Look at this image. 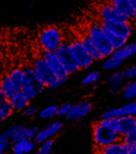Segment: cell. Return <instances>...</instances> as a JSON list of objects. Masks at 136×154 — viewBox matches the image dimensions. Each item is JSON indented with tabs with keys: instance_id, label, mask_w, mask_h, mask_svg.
<instances>
[{
	"instance_id": "1",
	"label": "cell",
	"mask_w": 136,
	"mask_h": 154,
	"mask_svg": "<svg viewBox=\"0 0 136 154\" xmlns=\"http://www.w3.org/2000/svg\"><path fill=\"white\" fill-rule=\"evenodd\" d=\"M121 139L117 131L113 127L112 119H101L93 127V140L97 147H104L110 143Z\"/></svg>"
},
{
	"instance_id": "2",
	"label": "cell",
	"mask_w": 136,
	"mask_h": 154,
	"mask_svg": "<svg viewBox=\"0 0 136 154\" xmlns=\"http://www.w3.org/2000/svg\"><path fill=\"white\" fill-rule=\"evenodd\" d=\"M84 34L90 38V41L94 44V47L98 49V52L104 56V59L110 56L114 52V49H113L112 45H110L109 40H107L106 34H105V32L99 22H90L86 26Z\"/></svg>"
},
{
	"instance_id": "3",
	"label": "cell",
	"mask_w": 136,
	"mask_h": 154,
	"mask_svg": "<svg viewBox=\"0 0 136 154\" xmlns=\"http://www.w3.org/2000/svg\"><path fill=\"white\" fill-rule=\"evenodd\" d=\"M32 67H33V70H34V72L37 74V76L40 78V81L42 82L48 89H50V90L59 89V87L63 86V83L65 82V81H63V79L56 78L55 74H53L52 70L49 68V66L47 64L45 59L42 57V55L38 56V57L33 61Z\"/></svg>"
},
{
	"instance_id": "4",
	"label": "cell",
	"mask_w": 136,
	"mask_h": 154,
	"mask_svg": "<svg viewBox=\"0 0 136 154\" xmlns=\"http://www.w3.org/2000/svg\"><path fill=\"white\" fill-rule=\"evenodd\" d=\"M63 41V32L57 26L44 27L38 34V45L42 52H55Z\"/></svg>"
},
{
	"instance_id": "5",
	"label": "cell",
	"mask_w": 136,
	"mask_h": 154,
	"mask_svg": "<svg viewBox=\"0 0 136 154\" xmlns=\"http://www.w3.org/2000/svg\"><path fill=\"white\" fill-rule=\"evenodd\" d=\"M45 85L40 81L37 74L34 72L33 67H26L23 68V83H22V89L23 94L32 101L35 97H38L45 89Z\"/></svg>"
},
{
	"instance_id": "6",
	"label": "cell",
	"mask_w": 136,
	"mask_h": 154,
	"mask_svg": "<svg viewBox=\"0 0 136 154\" xmlns=\"http://www.w3.org/2000/svg\"><path fill=\"white\" fill-rule=\"evenodd\" d=\"M68 44H70V51L72 53V57L75 59L76 64L80 70H87L93 66L95 60L89 55V52L82 44L80 38H74V40L68 41Z\"/></svg>"
},
{
	"instance_id": "7",
	"label": "cell",
	"mask_w": 136,
	"mask_h": 154,
	"mask_svg": "<svg viewBox=\"0 0 136 154\" xmlns=\"http://www.w3.org/2000/svg\"><path fill=\"white\" fill-rule=\"evenodd\" d=\"M55 53L57 55V57L60 59V61L63 63L64 68L67 70V72L72 75V74H76L78 71H80V68L78 67L75 59L72 57V53L70 51V44L68 41H63L60 44V47L55 51Z\"/></svg>"
},
{
	"instance_id": "8",
	"label": "cell",
	"mask_w": 136,
	"mask_h": 154,
	"mask_svg": "<svg viewBox=\"0 0 136 154\" xmlns=\"http://www.w3.org/2000/svg\"><path fill=\"white\" fill-rule=\"evenodd\" d=\"M102 29L107 33H112L114 35H119L121 38L129 40V37L133 33V26L131 22H107V20H101L99 22Z\"/></svg>"
},
{
	"instance_id": "9",
	"label": "cell",
	"mask_w": 136,
	"mask_h": 154,
	"mask_svg": "<svg viewBox=\"0 0 136 154\" xmlns=\"http://www.w3.org/2000/svg\"><path fill=\"white\" fill-rule=\"evenodd\" d=\"M98 17L99 20H107V22H131L122 12H120L107 2L98 7Z\"/></svg>"
},
{
	"instance_id": "10",
	"label": "cell",
	"mask_w": 136,
	"mask_h": 154,
	"mask_svg": "<svg viewBox=\"0 0 136 154\" xmlns=\"http://www.w3.org/2000/svg\"><path fill=\"white\" fill-rule=\"evenodd\" d=\"M42 57L45 59L47 64L49 66V68L52 70V72L55 74L56 78L63 79V81H67L70 74L67 72V70L64 68L63 63L60 61V59L57 57L55 52H42Z\"/></svg>"
},
{
	"instance_id": "11",
	"label": "cell",
	"mask_w": 136,
	"mask_h": 154,
	"mask_svg": "<svg viewBox=\"0 0 136 154\" xmlns=\"http://www.w3.org/2000/svg\"><path fill=\"white\" fill-rule=\"evenodd\" d=\"M120 116H136V101H129L121 106L107 109L101 115V119H116Z\"/></svg>"
},
{
	"instance_id": "12",
	"label": "cell",
	"mask_w": 136,
	"mask_h": 154,
	"mask_svg": "<svg viewBox=\"0 0 136 154\" xmlns=\"http://www.w3.org/2000/svg\"><path fill=\"white\" fill-rule=\"evenodd\" d=\"M112 123L120 138H124L128 134H131L133 128L136 127V116H120L116 119H112Z\"/></svg>"
},
{
	"instance_id": "13",
	"label": "cell",
	"mask_w": 136,
	"mask_h": 154,
	"mask_svg": "<svg viewBox=\"0 0 136 154\" xmlns=\"http://www.w3.org/2000/svg\"><path fill=\"white\" fill-rule=\"evenodd\" d=\"M61 130H63V123L59 122V120H55V122L49 123L48 125H45L44 128L38 130L37 135L34 137V142L37 143V145H40V143L45 142V140H48V139H52Z\"/></svg>"
},
{
	"instance_id": "14",
	"label": "cell",
	"mask_w": 136,
	"mask_h": 154,
	"mask_svg": "<svg viewBox=\"0 0 136 154\" xmlns=\"http://www.w3.org/2000/svg\"><path fill=\"white\" fill-rule=\"evenodd\" d=\"M91 111H93V104L87 101V100H84V101H80L71 106L70 112L67 115V120L78 122V120H82L83 117H86Z\"/></svg>"
},
{
	"instance_id": "15",
	"label": "cell",
	"mask_w": 136,
	"mask_h": 154,
	"mask_svg": "<svg viewBox=\"0 0 136 154\" xmlns=\"http://www.w3.org/2000/svg\"><path fill=\"white\" fill-rule=\"evenodd\" d=\"M107 87H109V91L112 94H119L122 91L124 86L127 85V79H125L124 74L122 71L117 70V71H113L109 76H107Z\"/></svg>"
},
{
	"instance_id": "16",
	"label": "cell",
	"mask_w": 136,
	"mask_h": 154,
	"mask_svg": "<svg viewBox=\"0 0 136 154\" xmlns=\"http://www.w3.org/2000/svg\"><path fill=\"white\" fill-rule=\"evenodd\" d=\"M37 143L34 139H22L18 142H12L11 153L12 154H32L35 150Z\"/></svg>"
},
{
	"instance_id": "17",
	"label": "cell",
	"mask_w": 136,
	"mask_h": 154,
	"mask_svg": "<svg viewBox=\"0 0 136 154\" xmlns=\"http://www.w3.org/2000/svg\"><path fill=\"white\" fill-rule=\"evenodd\" d=\"M38 130L40 128L37 125H22L20 124L19 130L17 131L12 137L11 142H18V140H22V139H34V137L37 135Z\"/></svg>"
},
{
	"instance_id": "18",
	"label": "cell",
	"mask_w": 136,
	"mask_h": 154,
	"mask_svg": "<svg viewBox=\"0 0 136 154\" xmlns=\"http://www.w3.org/2000/svg\"><path fill=\"white\" fill-rule=\"evenodd\" d=\"M127 151L128 145L122 139H119L110 145L98 149V154H127Z\"/></svg>"
},
{
	"instance_id": "19",
	"label": "cell",
	"mask_w": 136,
	"mask_h": 154,
	"mask_svg": "<svg viewBox=\"0 0 136 154\" xmlns=\"http://www.w3.org/2000/svg\"><path fill=\"white\" fill-rule=\"evenodd\" d=\"M8 101H10V104H11L14 111H20V112L23 111L26 106L30 105V100L25 96L22 90L15 91V93L8 98Z\"/></svg>"
},
{
	"instance_id": "20",
	"label": "cell",
	"mask_w": 136,
	"mask_h": 154,
	"mask_svg": "<svg viewBox=\"0 0 136 154\" xmlns=\"http://www.w3.org/2000/svg\"><path fill=\"white\" fill-rule=\"evenodd\" d=\"M107 3L112 4L114 8L125 15L129 20H133L132 14V0H107Z\"/></svg>"
},
{
	"instance_id": "21",
	"label": "cell",
	"mask_w": 136,
	"mask_h": 154,
	"mask_svg": "<svg viewBox=\"0 0 136 154\" xmlns=\"http://www.w3.org/2000/svg\"><path fill=\"white\" fill-rule=\"evenodd\" d=\"M112 55L119 57V59H121V60H127V59L132 57L133 55H136V41H133V42H131V44L127 42L121 49L114 51Z\"/></svg>"
},
{
	"instance_id": "22",
	"label": "cell",
	"mask_w": 136,
	"mask_h": 154,
	"mask_svg": "<svg viewBox=\"0 0 136 154\" xmlns=\"http://www.w3.org/2000/svg\"><path fill=\"white\" fill-rule=\"evenodd\" d=\"M122 63H124V60H121V59L116 57V56L110 55V56H107V57L104 59L101 68L104 71H110V72H113V71L119 70V68L122 66Z\"/></svg>"
},
{
	"instance_id": "23",
	"label": "cell",
	"mask_w": 136,
	"mask_h": 154,
	"mask_svg": "<svg viewBox=\"0 0 136 154\" xmlns=\"http://www.w3.org/2000/svg\"><path fill=\"white\" fill-rule=\"evenodd\" d=\"M12 112H14V109H12L10 101L6 98V96L0 91V123L4 122L7 117L11 116Z\"/></svg>"
},
{
	"instance_id": "24",
	"label": "cell",
	"mask_w": 136,
	"mask_h": 154,
	"mask_svg": "<svg viewBox=\"0 0 136 154\" xmlns=\"http://www.w3.org/2000/svg\"><path fill=\"white\" fill-rule=\"evenodd\" d=\"M80 41H82V44H83V47L86 48V51L89 52V55L91 56V57L94 59V60H104V56L101 55V53L98 52V49H97L95 47H94V44L90 41V38L87 37L86 34H83L80 37Z\"/></svg>"
},
{
	"instance_id": "25",
	"label": "cell",
	"mask_w": 136,
	"mask_h": 154,
	"mask_svg": "<svg viewBox=\"0 0 136 154\" xmlns=\"http://www.w3.org/2000/svg\"><path fill=\"white\" fill-rule=\"evenodd\" d=\"M0 91L6 96L7 100H8L10 97L15 93V91H18L17 89H15V86L12 85V82H11V79H10L8 74H7V75H4L3 78H2V81H0Z\"/></svg>"
},
{
	"instance_id": "26",
	"label": "cell",
	"mask_w": 136,
	"mask_h": 154,
	"mask_svg": "<svg viewBox=\"0 0 136 154\" xmlns=\"http://www.w3.org/2000/svg\"><path fill=\"white\" fill-rule=\"evenodd\" d=\"M8 76L11 79L12 85L15 86V89L20 90L22 89V83H23V70L19 67H15L8 72Z\"/></svg>"
},
{
	"instance_id": "27",
	"label": "cell",
	"mask_w": 136,
	"mask_h": 154,
	"mask_svg": "<svg viewBox=\"0 0 136 154\" xmlns=\"http://www.w3.org/2000/svg\"><path fill=\"white\" fill-rule=\"evenodd\" d=\"M57 105H48V106L42 108V109H38L37 116L41 120H49L53 119L55 116H57Z\"/></svg>"
},
{
	"instance_id": "28",
	"label": "cell",
	"mask_w": 136,
	"mask_h": 154,
	"mask_svg": "<svg viewBox=\"0 0 136 154\" xmlns=\"http://www.w3.org/2000/svg\"><path fill=\"white\" fill-rule=\"evenodd\" d=\"M122 97L128 101H133L136 98V78L135 79H131L127 85L124 86L122 89Z\"/></svg>"
},
{
	"instance_id": "29",
	"label": "cell",
	"mask_w": 136,
	"mask_h": 154,
	"mask_svg": "<svg viewBox=\"0 0 136 154\" xmlns=\"http://www.w3.org/2000/svg\"><path fill=\"white\" fill-rule=\"evenodd\" d=\"M104 32H105V30H104ZM105 34H106L107 40H109L110 45H112V48H113V49H114V51H117V49H121V48L124 47L125 44L128 42V40H125V38L119 37V35H114V34H112V33H107V32H105Z\"/></svg>"
},
{
	"instance_id": "30",
	"label": "cell",
	"mask_w": 136,
	"mask_h": 154,
	"mask_svg": "<svg viewBox=\"0 0 136 154\" xmlns=\"http://www.w3.org/2000/svg\"><path fill=\"white\" fill-rule=\"evenodd\" d=\"M99 78H101V72H99V71H91V72H89L87 75L83 76L82 85H83V86L93 85V83H95L97 81H99Z\"/></svg>"
},
{
	"instance_id": "31",
	"label": "cell",
	"mask_w": 136,
	"mask_h": 154,
	"mask_svg": "<svg viewBox=\"0 0 136 154\" xmlns=\"http://www.w3.org/2000/svg\"><path fill=\"white\" fill-rule=\"evenodd\" d=\"M53 147H55L53 139H48L45 142L40 143V146H38V154H52Z\"/></svg>"
},
{
	"instance_id": "32",
	"label": "cell",
	"mask_w": 136,
	"mask_h": 154,
	"mask_svg": "<svg viewBox=\"0 0 136 154\" xmlns=\"http://www.w3.org/2000/svg\"><path fill=\"white\" fill-rule=\"evenodd\" d=\"M19 127H20V124H12V125H10V127H7L6 130L0 134V138H3V139H8L10 142H11L12 137H14V134L19 130Z\"/></svg>"
},
{
	"instance_id": "33",
	"label": "cell",
	"mask_w": 136,
	"mask_h": 154,
	"mask_svg": "<svg viewBox=\"0 0 136 154\" xmlns=\"http://www.w3.org/2000/svg\"><path fill=\"white\" fill-rule=\"evenodd\" d=\"M122 74H124L125 79L127 81H131V79L136 78V64L135 66H131V67H127L122 70Z\"/></svg>"
},
{
	"instance_id": "34",
	"label": "cell",
	"mask_w": 136,
	"mask_h": 154,
	"mask_svg": "<svg viewBox=\"0 0 136 154\" xmlns=\"http://www.w3.org/2000/svg\"><path fill=\"white\" fill-rule=\"evenodd\" d=\"M22 113H23L25 117L32 119V117H34L35 115L38 113V108L37 106H33V105H29V106H26L23 111H22Z\"/></svg>"
},
{
	"instance_id": "35",
	"label": "cell",
	"mask_w": 136,
	"mask_h": 154,
	"mask_svg": "<svg viewBox=\"0 0 136 154\" xmlns=\"http://www.w3.org/2000/svg\"><path fill=\"white\" fill-rule=\"evenodd\" d=\"M71 106H72V105L68 104V102H67V104L60 105V106L57 108V116L59 117H67V115H68V112H70Z\"/></svg>"
},
{
	"instance_id": "36",
	"label": "cell",
	"mask_w": 136,
	"mask_h": 154,
	"mask_svg": "<svg viewBox=\"0 0 136 154\" xmlns=\"http://www.w3.org/2000/svg\"><path fill=\"white\" fill-rule=\"evenodd\" d=\"M122 140H124L127 145H132V143H136V127L133 128V131L131 132V134H128L127 137L121 138Z\"/></svg>"
},
{
	"instance_id": "37",
	"label": "cell",
	"mask_w": 136,
	"mask_h": 154,
	"mask_svg": "<svg viewBox=\"0 0 136 154\" xmlns=\"http://www.w3.org/2000/svg\"><path fill=\"white\" fill-rule=\"evenodd\" d=\"M10 147V140L8 139H3L0 138V154L6 153V150Z\"/></svg>"
},
{
	"instance_id": "38",
	"label": "cell",
	"mask_w": 136,
	"mask_h": 154,
	"mask_svg": "<svg viewBox=\"0 0 136 154\" xmlns=\"http://www.w3.org/2000/svg\"><path fill=\"white\" fill-rule=\"evenodd\" d=\"M127 154H136V143L128 145V151H127Z\"/></svg>"
},
{
	"instance_id": "39",
	"label": "cell",
	"mask_w": 136,
	"mask_h": 154,
	"mask_svg": "<svg viewBox=\"0 0 136 154\" xmlns=\"http://www.w3.org/2000/svg\"><path fill=\"white\" fill-rule=\"evenodd\" d=\"M132 14H133V20H136V0H132Z\"/></svg>"
},
{
	"instance_id": "40",
	"label": "cell",
	"mask_w": 136,
	"mask_h": 154,
	"mask_svg": "<svg viewBox=\"0 0 136 154\" xmlns=\"http://www.w3.org/2000/svg\"><path fill=\"white\" fill-rule=\"evenodd\" d=\"M3 154H8V153H3Z\"/></svg>"
},
{
	"instance_id": "41",
	"label": "cell",
	"mask_w": 136,
	"mask_h": 154,
	"mask_svg": "<svg viewBox=\"0 0 136 154\" xmlns=\"http://www.w3.org/2000/svg\"><path fill=\"white\" fill-rule=\"evenodd\" d=\"M37 154H38V153H37Z\"/></svg>"
}]
</instances>
